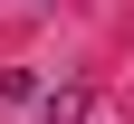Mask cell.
<instances>
[{"label":"cell","instance_id":"6da1fadb","mask_svg":"<svg viewBox=\"0 0 134 124\" xmlns=\"http://www.w3.org/2000/svg\"><path fill=\"white\" fill-rule=\"evenodd\" d=\"M48 124H105V105H96V86H58V96H38Z\"/></svg>","mask_w":134,"mask_h":124}]
</instances>
